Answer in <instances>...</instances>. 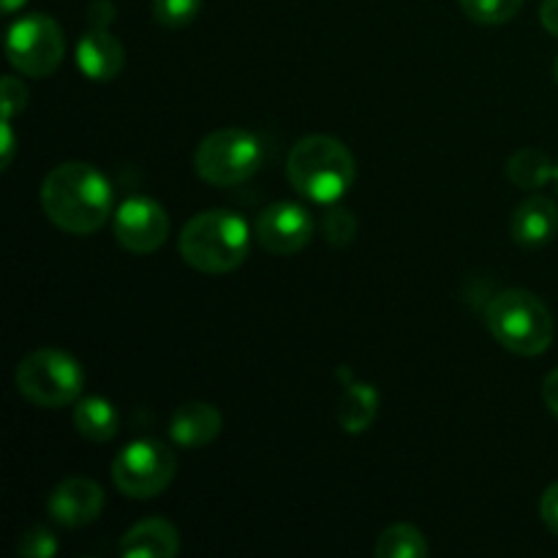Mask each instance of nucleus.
Instances as JSON below:
<instances>
[{"mask_svg": "<svg viewBox=\"0 0 558 558\" xmlns=\"http://www.w3.org/2000/svg\"><path fill=\"white\" fill-rule=\"evenodd\" d=\"M41 210L49 221L69 234H96L114 216V194L107 174L93 163H58L44 178Z\"/></svg>", "mask_w": 558, "mask_h": 558, "instance_id": "nucleus-1", "label": "nucleus"}, {"mask_svg": "<svg viewBox=\"0 0 558 558\" xmlns=\"http://www.w3.org/2000/svg\"><path fill=\"white\" fill-rule=\"evenodd\" d=\"M287 174L292 189L316 205H336L352 189L357 163L341 140L327 134L303 136L289 150Z\"/></svg>", "mask_w": 558, "mask_h": 558, "instance_id": "nucleus-2", "label": "nucleus"}, {"mask_svg": "<svg viewBox=\"0 0 558 558\" xmlns=\"http://www.w3.org/2000/svg\"><path fill=\"white\" fill-rule=\"evenodd\" d=\"M185 265L205 276L238 270L251 248V229L232 210H205L191 218L178 240Z\"/></svg>", "mask_w": 558, "mask_h": 558, "instance_id": "nucleus-3", "label": "nucleus"}, {"mask_svg": "<svg viewBox=\"0 0 558 558\" xmlns=\"http://www.w3.org/2000/svg\"><path fill=\"white\" fill-rule=\"evenodd\" d=\"M485 325L499 347L521 357H537L554 343V316L537 294L507 289L485 308Z\"/></svg>", "mask_w": 558, "mask_h": 558, "instance_id": "nucleus-4", "label": "nucleus"}, {"mask_svg": "<svg viewBox=\"0 0 558 558\" xmlns=\"http://www.w3.org/2000/svg\"><path fill=\"white\" fill-rule=\"evenodd\" d=\"M14 385L25 401L38 409H63L82 398L85 371L60 349H38L16 365Z\"/></svg>", "mask_w": 558, "mask_h": 558, "instance_id": "nucleus-5", "label": "nucleus"}, {"mask_svg": "<svg viewBox=\"0 0 558 558\" xmlns=\"http://www.w3.org/2000/svg\"><path fill=\"white\" fill-rule=\"evenodd\" d=\"M265 161L259 136L245 129H218L196 145L194 172L205 183L232 189L259 172Z\"/></svg>", "mask_w": 558, "mask_h": 558, "instance_id": "nucleus-6", "label": "nucleus"}, {"mask_svg": "<svg viewBox=\"0 0 558 558\" xmlns=\"http://www.w3.org/2000/svg\"><path fill=\"white\" fill-rule=\"evenodd\" d=\"M178 472V458L169 445L158 439H136L118 452L112 463V480L129 499H156Z\"/></svg>", "mask_w": 558, "mask_h": 558, "instance_id": "nucleus-7", "label": "nucleus"}, {"mask_svg": "<svg viewBox=\"0 0 558 558\" xmlns=\"http://www.w3.org/2000/svg\"><path fill=\"white\" fill-rule=\"evenodd\" d=\"M65 38L58 22L47 14L20 16L9 27L5 38V58L20 74L31 80L54 74L63 63Z\"/></svg>", "mask_w": 558, "mask_h": 558, "instance_id": "nucleus-8", "label": "nucleus"}, {"mask_svg": "<svg viewBox=\"0 0 558 558\" xmlns=\"http://www.w3.org/2000/svg\"><path fill=\"white\" fill-rule=\"evenodd\" d=\"M112 232L129 254H153L169 238V216L150 196H129L112 216Z\"/></svg>", "mask_w": 558, "mask_h": 558, "instance_id": "nucleus-9", "label": "nucleus"}, {"mask_svg": "<svg viewBox=\"0 0 558 558\" xmlns=\"http://www.w3.org/2000/svg\"><path fill=\"white\" fill-rule=\"evenodd\" d=\"M254 234L267 254L292 256L314 238V218L298 202H272L256 218Z\"/></svg>", "mask_w": 558, "mask_h": 558, "instance_id": "nucleus-10", "label": "nucleus"}, {"mask_svg": "<svg viewBox=\"0 0 558 558\" xmlns=\"http://www.w3.org/2000/svg\"><path fill=\"white\" fill-rule=\"evenodd\" d=\"M104 510V488L90 477H69L47 499V512L65 529H82L98 521Z\"/></svg>", "mask_w": 558, "mask_h": 558, "instance_id": "nucleus-11", "label": "nucleus"}, {"mask_svg": "<svg viewBox=\"0 0 558 558\" xmlns=\"http://www.w3.org/2000/svg\"><path fill=\"white\" fill-rule=\"evenodd\" d=\"M76 65L93 82H112L125 65V49L109 27H90L76 44Z\"/></svg>", "mask_w": 558, "mask_h": 558, "instance_id": "nucleus-12", "label": "nucleus"}, {"mask_svg": "<svg viewBox=\"0 0 558 558\" xmlns=\"http://www.w3.org/2000/svg\"><path fill=\"white\" fill-rule=\"evenodd\" d=\"M223 417L213 403L205 401H191L183 407L174 409L172 420H169V436L174 445L185 447V450H196L205 447L221 434Z\"/></svg>", "mask_w": 558, "mask_h": 558, "instance_id": "nucleus-13", "label": "nucleus"}, {"mask_svg": "<svg viewBox=\"0 0 558 558\" xmlns=\"http://www.w3.org/2000/svg\"><path fill=\"white\" fill-rule=\"evenodd\" d=\"M512 240L523 248H539L558 232V207L548 196H529L512 213Z\"/></svg>", "mask_w": 558, "mask_h": 558, "instance_id": "nucleus-14", "label": "nucleus"}, {"mask_svg": "<svg viewBox=\"0 0 558 558\" xmlns=\"http://www.w3.org/2000/svg\"><path fill=\"white\" fill-rule=\"evenodd\" d=\"M118 554L123 558H172L180 554V534L163 518H147L120 537Z\"/></svg>", "mask_w": 558, "mask_h": 558, "instance_id": "nucleus-15", "label": "nucleus"}, {"mask_svg": "<svg viewBox=\"0 0 558 558\" xmlns=\"http://www.w3.org/2000/svg\"><path fill=\"white\" fill-rule=\"evenodd\" d=\"M74 428L82 439L96 441H112L120 430V414L112 401L101 396H82L74 403Z\"/></svg>", "mask_w": 558, "mask_h": 558, "instance_id": "nucleus-16", "label": "nucleus"}, {"mask_svg": "<svg viewBox=\"0 0 558 558\" xmlns=\"http://www.w3.org/2000/svg\"><path fill=\"white\" fill-rule=\"evenodd\" d=\"M507 178L512 185L523 191L545 189V183L556 178V163L539 147H521L507 161Z\"/></svg>", "mask_w": 558, "mask_h": 558, "instance_id": "nucleus-17", "label": "nucleus"}, {"mask_svg": "<svg viewBox=\"0 0 558 558\" xmlns=\"http://www.w3.org/2000/svg\"><path fill=\"white\" fill-rule=\"evenodd\" d=\"M379 412V392L363 381H352L343 390L341 407H338V423L347 434H363L371 428Z\"/></svg>", "mask_w": 558, "mask_h": 558, "instance_id": "nucleus-18", "label": "nucleus"}, {"mask_svg": "<svg viewBox=\"0 0 558 558\" xmlns=\"http://www.w3.org/2000/svg\"><path fill=\"white\" fill-rule=\"evenodd\" d=\"M374 554L379 558H425L430 554L428 539L423 537L417 526L412 523H396L385 529L376 539Z\"/></svg>", "mask_w": 558, "mask_h": 558, "instance_id": "nucleus-19", "label": "nucleus"}, {"mask_svg": "<svg viewBox=\"0 0 558 558\" xmlns=\"http://www.w3.org/2000/svg\"><path fill=\"white\" fill-rule=\"evenodd\" d=\"M521 9L523 0H461V11L477 25H505Z\"/></svg>", "mask_w": 558, "mask_h": 558, "instance_id": "nucleus-20", "label": "nucleus"}, {"mask_svg": "<svg viewBox=\"0 0 558 558\" xmlns=\"http://www.w3.org/2000/svg\"><path fill=\"white\" fill-rule=\"evenodd\" d=\"M150 11L161 27H185L199 16L202 0H153Z\"/></svg>", "mask_w": 558, "mask_h": 558, "instance_id": "nucleus-21", "label": "nucleus"}, {"mask_svg": "<svg viewBox=\"0 0 558 558\" xmlns=\"http://www.w3.org/2000/svg\"><path fill=\"white\" fill-rule=\"evenodd\" d=\"M322 229H325V238L330 240L332 245L343 248V245L352 243L354 234H357V218H354V213L347 210V207L332 205L330 210L325 213Z\"/></svg>", "mask_w": 558, "mask_h": 558, "instance_id": "nucleus-22", "label": "nucleus"}, {"mask_svg": "<svg viewBox=\"0 0 558 558\" xmlns=\"http://www.w3.org/2000/svg\"><path fill=\"white\" fill-rule=\"evenodd\" d=\"M58 554V539L49 529L33 526L16 543V556L22 558H52Z\"/></svg>", "mask_w": 558, "mask_h": 558, "instance_id": "nucleus-23", "label": "nucleus"}, {"mask_svg": "<svg viewBox=\"0 0 558 558\" xmlns=\"http://www.w3.org/2000/svg\"><path fill=\"white\" fill-rule=\"evenodd\" d=\"M27 104V87L16 76H3L0 82V107H3V118L11 120L16 112H22Z\"/></svg>", "mask_w": 558, "mask_h": 558, "instance_id": "nucleus-24", "label": "nucleus"}, {"mask_svg": "<svg viewBox=\"0 0 558 558\" xmlns=\"http://www.w3.org/2000/svg\"><path fill=\"white\" fill-rule=\"evenodd\" d=\"M539 518L550 529V534L558 537V483L550 485L543 494V499H539Z\"/></svg>", "mask_w": 558, "mask_h": 558, "instance_id": "nucleus-25", "label": "nucleus"}, {"mask_svg": "<svg viewBox=\"0 0 558 558\" xmlns=\"http://www.w3.org/2000/svg\"><path fill=\"white\" fill-rule=\"evenodd\" d=\"M87 20H90V27H109L114 20V5L109 0H96L87 11Z\"/></svg>", "mask_w": 558, "mask_h": 558, "instance_id": "nucleus-26", "label": "nucleus"}, {"mask_svg": "<svg viewBox=\"0 0 558 558\" xmlns=\"http://www.w3.org/2000/svg\"><path fill=\"white\" fill-rule=\"evenodd\" d=\"M0 134H3V145H0V169H9L11 167V158H14V129H11V120L3 118L0 123Z\"/></svg>", "mask_w": 558, "mask_h": 558, "instance_id": "nucleus-27", "label": "nucleus"}, {"mask_svg": "<svg viewBox=\"0 0 558 558\" xmlns=\"http://www.w3.org/2000/svg\"><path fill=\"white\" fill-rule=\"evenodd\" d=\"M539 22L550 36L558 38V0H543L539 5Z\"/></svg>", "mask_w": 558, "mask_h": 558, "instance_id": "nucleus-28", "label": "nucleus"}, {"mask_svg": "<svg viewBox=\"0 0 558 558\" xmlns=\"http://www.w3.org/2000/svg\"><path fill=\"white\" fill-rule=\"evenodd\" d=\"M543 401H545V407L550 409V414H556V417H558V368L550 371V374L545 376Z\"/></svg>", "mask_w": 558, "mask_h": 558, "instance_id": "nucleus-29", "label": "nucleus"}, {"mask_svg": "<svg viewBox=\"0 0 558 558\" xmlns=\"http://www.w3.org/2000/svg\"><path fill=\"white\" fill-rule=\"evenodd\" d=\"M27 0H3V14H14L16 9H22Z\"/></svg>", "mask_w": 558, "mask_h": 558, "instance_id": "nucleus-30", "label": "nucleus"}, {"mask_svg": "<svg viewBox=\"0 0 558 558\" xmlns=\"http://www.w3.org/2000/svg\"><path fill=\"white\" fill-rule=\"evenodd\" d=\"M554 183H556V191H558V163H556V178H554Z\"/></svg>", "mask_w": 558, "mask_h": 558, "instance_id": "nucleus-31", "label": "nucleus"}, {"mask_svg": "<svg viewBox=\"0 0 558 558\" xmlns=\"http://www.w3.org/2000/svg\"><path fill=\"white\" fill-rule=\"evenodd\" d=\"M556 82H558V60H556Z\"/></svg>", "mask_w": 558, "mask_h": 558, "instance_id": "nucleus-32", "label": "nucleus"}]
</instances>
